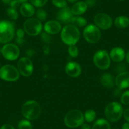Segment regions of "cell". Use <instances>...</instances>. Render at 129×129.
I'll return each mask as SVG.
<instances>
[{"mask_svg": "<svg viewBox=\"0 0 129 129\" xmlns=\"http://www.w3.org/2000/svg\"><path fill=\"white\" fill-rule=\"evenodd\" d=\"M80 31L73 25H67L61 30V38L64 44L69 46L75 45L80 39Z\"/></svg>", "mask_w": 129, "mask_h": 129, "instance_id": "cell-1", "label": "cell"}, {"mask_svg": "<svg viewBox=\"0 0 129 129\" xmlns=\"http://www.w3.org/2000/svg\"><path fill=\"white\" fill-rule=\"evenodd\" d=\"M41 112V108L40 105L34 100H29L22 106V113L27 120H36L40 116Z\"/></svg>", "mask_w": 129, "mask_h": 129, "instance_id": "cell-2", "label": "cell"}, {"mask_svg": "<svg viewBox=\"0 0 129 129\" xmlns=\"http://www.w3.org/2000/svg\"><path fill=\"white\" fill-rule=\"evenodd\" d=\"M15 36V26L9 21H0V43H7L13 39Z\"/></svg>", "mask_w": 129, "mask_h": 129, "instance_id": "cell-3", "label": "cell"}, {"mask_svg": "<svg viewBox=\"0 0 129 129\" xmlns=\"http://www.w3.org/2000/svg\"><path fill=\"white\" fill-rule=\"evenodd\" d=\"M84 120V116L79 110H72L66 114L64 118L65 125L69 128H77L82 125Z\"/></svg>", "mask_w": 129, "mask_h": 129, "instance_id": "cell-4", "label": "cell"}, {"mask_svg": "<svg viewBox=\"0 0 129 129\" xmlns=\"http://www.w3.org/2000/svg\"><path fill=\"white\" fill-rule=\"evenodd\" d=\"M123 108L118 102H111L105 108V113L106 118L110 121L115 122L120 119L123 115Z\"/></svg>", "mask_w": 129, "mask_h": 129, "instance_id": "cell-5", "label": "cell"}, {"mask_svg": "<svg viewBox=\"0 0 129 129\" xmlns=\"http://www.w3.org/2000/svg\"><path fill=\"white\" fill-rule=\"evenodd\" d=\"M24 31L28 35L31 36H36L41 32L43 25L38 18H29L27 19L23 24Z\"/></svg>", "mask_w": 129, "mask_h": 129, "instance_id": "cell-6", "label": "cell"}, {"mask_svg": "<svg viewBox=\"0 0 129 129\" xmlns=\"http://www.w3.org/2000/svg\"><path fill=\"white\" fill-rule=\"evenodd\" d=\"M94 64L101 70H106L110 66V56L105 50H100L94 54L93 57Z\"/></svg>", "mask_w": 129, "mask_h": 129, "instance_id": "cell-7", "label": "cell"}, {"mask_svg": "<svg viewBox=\"0 0 129 129\" xmlns=\"http://www.w3.org/2000/svg\"><path fill=\"white\" fill-rule=\"evenodd\" d=\"M18 69L10 64H6L0 69V78L6 81L14 82L19 79Z\"/></svg>", "mask_w": 129, "mask_h": 129, "instance_id": "cell-8", "label": "cell"}, {"mask_svg": "<svg viewBox=\"0 0 129 129\" xmlns=\"http://www.w3.org/2000/svg\"><path fill=\"white\" fill-rule=\"evenodd\" d=\"M101 32L97 26L89 25L83 31V36L88 43L94 44L98 42L101 39Z\"/></svg>", "mask_w": 129, "mask_h": 129, "instance_id": "cell-9", "label": "cell"}, {"mask_svg": "<svg viewBox=\"0 0 129 129\" xmlns=\"http://www.w3.org/2000/svg\"><path fill=\"white\" fill-rule=\"evenodd\" d=\"M17 69L21 75L24 77H29L33 73L34 66L29 58L23 57L18 61Z\"/></svg>", "mask_w": 129, "mask_h": 129, "instance_id": "cell-10", "label": "cell"}, {"mask_svg": "<svg viewBox=\"0 0 129 129\" xmlns=\"http://www.w3.org/2000/svg\"><path fill=\"white\" fill-rule=\"evenodd\" d=\"M2 53L3 57L10 61H14L18 58L20 50L18 47L14 44H5L2 49Z\"/></svg>", "mask_w": 129, "mask_h": 129, "instance_id": "cell-11", "label": "cell"}, {"mask_svg": "<svg viewBox=\"0 0 129 129\" xmlns=\"http://www.w3.org/2000/svg\"><path fill=\"white\" fill-rule=\"evenodd\" d=\"M94 23L95 26L103 30H108L112 25V19L106 13H98L94 17Z\"/></svg>", "mask_w": 129, "mask_h": 129, "instance_id": "cell-12", "label": "cell"}, {"mask_svg": "<svg viewBox=\"0 0 129 129\" xmlns=\"http://www.w3.org/2000/svg\"><path fill=\"white\" fill-rule=\"evenodd\" d=\"M67 74L72 77H77L81 74L82 69L80 64L76 62H69L65 67Z\"/></svg>", "mask_w": 129, "mask_h": 129, "instance_id": "cell-13", "label": "cell"}, {"mask_svg": "<svg viewBox=\"0 0 129 129\" xmlns=\"http://www.w3.org/2000/svg\"><path fill=\"white\" fill-rule=\"evenodd\" d=\"M115 84L120 89L129 87V72H123L119 74L115 79Z\"/></svg>", "mask_w": 129, "mask_h": 129, "instance_id": "cell-14", "label": "cell"}, {"mask_svg": "<svg viewBox=\"0 0 129 129\" xmlns=\"http://www.w3.org/2000/svg\"><path fill=\"white\" fill-rule=\"evenodd\" d=\"M73 13L72 12L71 9L69 7L61 8L58 12L57 18L59 21L62 23H69L71 22L72 19L73 18Z\"/></svg>", "mask_w": 129, "mask_h": 129, "instance_id": "cell-15", "label": "cell"}, {"mask_svg": "<svg viewBox=\"0 0 129 129\" xmlns=\"http://www.w3.org/2000/svg\"><path fill=\"white\" fill-rule=\"evenodd\" d=\"M61 30V24L56 20H50L44 25V30L48 34H56Z\"/></svg>", "mask_w": 129, "mask_h": 129, "instance_id": "cell-16", "label": "cell"}, {"mask_svg": "<svg viewBox=\"0 0 129 129\" xmlns=\"http://www.w3.org/2000/svg\"><path fill=\"white\" fill-rule=\"evenodd\" d=\"M110 56L113 61L118 63L123 60L125 57V53L122 48L116 47L111 49Z\"/></svg>", "mask_w": 129, "mask_h": 129, "instance_id": "cell-17", "label": "cell"}, {"mask_svg": "<svg viewBox=\"0 0 129 129\" xmlns=\"http://www.w3.org/2000/svg\"><path fill=\"white\" fill-rule=\"evenodd\" d=\"M87 7H88L85 2H79L73 5V7L71 8V10L73 15H80L83 14L86 12Z\"/></svg>", "mask_w": 129, "mask_h": 129, "instance_id": "cell-18", "label": "cell"}, {"mask_svg": "<svg viewBox=\"0 0 129 129\" xmlns=\"http://www.w3.org/2000/svg\"><path fill=\"white\" fill-rule=\"evenodd\" d=\"M20 13L25 17H30L34 14L35 10L33 5L28 3H24L20 8Z\"/></svg>", "mask_w": 129, "mask_h": 129, "instance_id": "cell-19", "label": "cell"}, {"mask_svg": "<svg viewBox=\"0 0 129 129\" xmlns=\"http://www.w3.org/2000/svg\"><path fill=\"white\" fill-rule=\"evenodd\" d=\"M100 82L105 87L111 88L113 87L115 80L113 77L110 74H104L100 78Z\"/></svg>", "mask_w": 129, "mask_h": 129, "instance_id": "cell-20", "label": "cell"}, {"mask_svg": "<svg viewBox=\"0 0 129 129\" xmlns=\"http://www.w3.org/2000/svg\"><path fill=\"white\" fill-rule=\"evenodd\" d=\"M115 25L119 28H124L129 25V18L125 16L118 17L115 20Z\"/></svg>", "mask_w": 129, "mask_h": 129, "instance_id": "cell-21", "label": "cell"}, {"mask_svg": "<svg viewBox=\"0 0 129 129\" xmlns=\"http://www.w3.org/2000/svg\"><path fill=\"white\" fill-rule=\"evenodd\" d=\"M92 129H110V125L107 120L99 119L94 123Z\"/></svg>", "mask_w": 129, "mask_h": 129, "instance_id": "cell-22", "label": "cell"}, {"mask_svg": "<svg viewBox=\"0 0 129 129\" xmlns=\"http://www.w3.org/2000/svg\"><path fill=\"white\" fill-rule=\"evenodd\" d=\"M71 23H72L73 25H74L76 27H82L86 25L87 22L83 17H74L72 19Z\"/></svg>", "mask_w": 129, "mask_h": 129, "instance_id": "cell-23", "label": "cell"}, {"mask_svg": "<svg viewBox=\"0 0 129 129\" xmlns=\"http://www.w3.org/2000/svg\"><path fill=\"white\" fill-rule=\"evenodd\" d=\"M95 112L93 110H88L85 111L84 118L87 122H92L95 118Z\"/></svg>", "mask_w": 129, "mask_h": 129, "instance_id": "cell-24", "label": "cell"}, {"mask_svg": "<svg viewBox=\"0 0 129 129\" xmlns=\"http://www.w3.org/2000/svg\"><path fill=\"white\" fill-rule=\"evenodd\" d=\"M18 129H33L32 125L28 120H21L18 125Z\"/></svg>", "mask_w": 129, "mask_h": 129, "instance_id": "cell-25", "label": "cell"}, {"mask_svg": "<svg viewBox=\"0 0 129 129\" xmlns=\"http://www.w3.org/2000/svg\"><path fill=\"white\" fill-rule=\"evenodd\" d=\"M68 51H69V55L72 58H76L79 54V49L75 45L69 46Z\"/></svg>", "mask_w": 129, "mask_h": 129, "instance_id": "cell-26", "label": "cell"}, {"mask_svg": "<svg viewBox=\"0 0 129 129\" xmlns=\"http://www.w3.org/2000/svg\"><path fill=\"white\" fill-rule=\"evenodd\" d=\"M52 3L55 7L61 9L67 7L66 0H52Z\"/></svg>", "mask_w": 129, "mask_h": 129, "instance_id": "cell-27", "label": "cell"}, {"mask_svg": "<svg viewBox=\"0 0 129 129\" xmlns=\"http://www.w3.org/2000/svg\"><path fill=\"white\" fill-rule=\"evenodd\" d=\"M8 16L12 20H17L18 18V14L15 8H9L7 10Z\"/></svg>", "mask_w": 129, "mask_h": 129, "instance_id": "cell-28", "label": "cell"}, {"mask_svg": "<svg viewBox=\"0 0 129 129\" xmlns=\"http://www.w3.org/2000/svg\"><path fill=\"white\" fill-rule=\"evenodd\" d=\"M36 15L37 17H38V19H39L40 21L45 20L47 18V13L46 12L45 10H44L43 9L38 10L37 11Z\"/></svg>", "mask_w": 129, "mask_h": 129, "instance_id": "cell-29", "label": "cell"}, {"mask_svg": "<svg viewBox=\"0 0 129 129\" xmlns=\"http://www.w3.org/2000/svg\"><path fill=\"white\" fill-rule=\"evenodd\" d=\"M121 102L125 105H129V90H126L121 94Z\"/></svg>", "mask_w": 129, "mask_h": 129, "instance_id": "cell-30", "label": "cell"}, {"mask_svg": "<svg viewBox=\"0 0 129 129\" xmlns=\"http://www.w3.org/2000/svg\"><path fill=\"white\" fill-rule=\"evenodd\" d=\"M32 5L36 7H42L46 4L48 0H30Z\"/></svg>", "mask_w": 129, "mask_h": 129, "instance_id": "cell-31", "label": "cell"}, {"mask_svg": "<svg viewBox=\"0 0 129 129\" xmlns=\"http://www.w3.org/2000/svg\"><path fill=\"white\" fill-rule=\"evenodd\" d=\"M24 30L23 29H18L17 32V42L18 44H22L23 42V38L24 37Z\"/></svg>", "mask_w": 129, "mask_h": 129, "instance_id": "cell-32", "label": "cell"}, {"mask_svg": "<svg viewBox=\"0 0 129 129\" xmlns=\"http://www.w3.org/2000/svg\"><path fill=\"white\" fill-rule=\"evenodd\" d=\"M10 4L11 8H15L16 9V8L19 6L20 3L18 2V0H12V2H11Z\"/></svg>", "mask_w": 129, "mask_h": 129, "instance_id": "cell-33", "label": "cell"}, {"mask_svg": "<svg viewBox=\"0 0 129 129\" xmlns=\"http://www.w3.org/2000/svg\"><path fill=\"white\" fill-rule=\"evenodd\" d=\"M42 39H43V41L46 43H49L50 41V37L48 35V33H44L42 35Z\"/></svg>", "mask_w": 129, "mask_h": 129, "instance_id": "cell-34", "label": "cell"}, {"mask_svg": "<svg viewBox=\"0 0 129 129\" xmlns=\"http://www.w3.org/2000/svg\"><path fill=\"white\" fill-rule=\"evenodd\" d=\"M123 116L124 118H125V120H126L128 122H129V108H126V110L123 111Z\"/></svg>", "mask_w": 129, "mask_h": 129, "instance_id": "cell-35", "label": "cell"}, {"mask_svg": "<svg viewBox=\"0 0 129 129\" xmlns=\"http://www.w3.org/2000/svg\"><path fill=\"white\" fill-rule=\"evenodd\" d=\"M85 3H86L87 7H92L95 4V0H87Z\"/></svg>", "mask_w": 129, "mask_h": 129, "instance_id": "cell-36", "label": "cell"}, {"mask_svg": "<svg viewBox=\"0 0 129 129\" xmlns=\"http://www.w3.org/2000/svg\"><path fill=\"white\" fill-rule=\"evenodd\" d=\"M0 129H15L12 125H10V124H5V125H3L2 127L0 128Z\"/></svg>", "mask_w": 129, "mask_h": 129, "instance_id": "cell-37", "label": "cell"}, {"mask_svg": "<svg viewBox=\"0 0 129 129\" xmlns=\"http://www.w3.org/2000/svg\"><path fill=\"white\" fill-rule=\"evenodd\" d=\"M82 129H91V128H90V126L88 124H82Z\"/></svg>", "mask_w": 129, "mask_h": 129, "instance_id": "cell-38", "label": "cell"}, {"mask_svg": "<svg viewBox=\"0 0 129 129\" xmlns=\"http://www.w3.org/2000/svg\"><path fill=\"white\" fill-rule=\"evenodd\" d=\"M122 129H129V123H125L123 125Z\"/></svg>", "mask_w": 129, "mask_h": 129, "instance_id": "cell-39", "label": "cell"}, {"mask_svg": "<svg viewBox=\"0 0 129 129\" xmlns=\"http://www.w3.org/2000/svg\"><path fill=\"white\" fill-rule=\"evenodd\" d=\"M2 1L3 2V3H5V4H9L12 2V0H2Z\"/></svg>", "mask_w": 129, "mask_h": 129, "instance_id": "cell-40", "label": "cell"}, {"mask_svg": "<svg viewBox=\"0 0 129 129\" xmlns=\"http://www.w3.org/2000/svg\"><path fill=\"white\" fill-rule=\"evenodd\" d=\"M126 61H127L128 63H129V51L128 52L127 54H126Z\"/></svg>", "mask_w": 129, "mask_h": 129, "instance_id": "cell-41", "label": "cell"}, {"mask_svg": "<svg viewBox=\"0 0 129 129\" xmlns=\"http://www.w3.org/2000/svg\"><path fill=\"white\" fill-rule=\"evenodd\" d=\"M18 2H19L20 3H26V2H27V0H18Z\"/></svg>", "mask_w": 129, "mask_h": 129, "instance_id": "cell-42", "label": "cell"}, {"mask_svg": "<svg viewBox=\"0 0 129 129\" xmlns=\"http://www.w3.org/2000/svg\"><path fill=\"white\" fill-rule=\"evenodd\" d=\"M69 2H70V3H74V2H76V1H77V0H68Z\"/></svg>", "mask_w": 129, "mask_h": 129, "instance_id": "cell-43", "label": "cell"}, {"mask_svg": "<svg viewBox=\"0 0 129 129\" xmlns=\"http://www.w3.org/2000/svg\"><path fill=\"white\" fill-rule=\"evenodd\" d=\"M119 1H124V0H119Z\"/></svg>", "mask_w": 129, "mask_h": 129, "instance_id": "cell-44", "label": "cell"}]
</instances>
